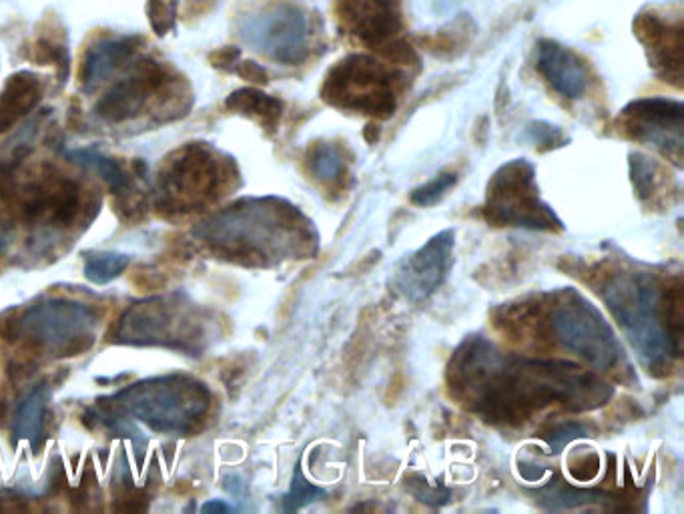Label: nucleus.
<instances>
[{
    "instance_id": "nucleus-1",
    "label": "nucleus",
    "mask_w": 684,
    "mask_h": 514,
    "mask_svg": "<svg viewBox=\"0 0 684 514\" xmlns=\"http://www.w3.org/2000/svg\"><path fill=\"white\" fill-rule=\"evenodd\" d=\"M448 384L457 401L494 424L525 423L550 404L594 411L615 394L603 378L578 364L506 356L484 336L460 343L448 367Z\"/></svg>"
},
{
    "instance_id": "nucleus-2",
    "label": "nucleus",
    "mask_w": 684,
    "mask_h": 514,
    "mask_svg": "<svg viewBox=\"0 0 684 514\" xmlns=\"http://www.w3.org/2000/svg\"><path fill=\"white\" fill-rule=\"evenodd\" d=\"M229 260L269 265L318 252V231L296 206L279 197L247 199L211 219L199 231Z\"/></svg>"
},
{
    "instance_id": "nucleus-3",
    "label": "nucleus",
    "mask_w": 684,
    "mask_h": 514,
    "mask_svg": "<svg viewBox=\"0 0 684 514\" xmlns=\"http://www.w3.org/2000/svg\"><path fill=\"white\" fill-rule=\"evenodd\" d=\"M603 299L644 370L652 376L671 372L681 356L683 326L681 311L664 306L661 284L644 272H618L606 280Z\"/></svg>"
},
{
    "instance_id": "nucleus-4",
    "label": "nucleus",
    "mask_w": 684,
    "mask_h": 514,
    "mask_svg": "<svg viewBox=\"0 0 684 514\" xmlns=\"http://www.w3.org/2000/svg\"><path fill=\"white\" fill-rule=\"evenodd\" d=\"M211 404L203 382L189 376L153 378L121 390L103 406L126 412L148 428L169 435H191Z\"/></svg>"
},
{
    "instance_id": "nucleus-5",
    "label": "nucleus",
    "mask_w": 684,
    "mask_h": 514,
    "mask_svg": "<svg viewBox=\"0 0 684 514\" xmlns=\"http://www.w3.org/2000/svg\"><path fill=\"white\" fill-rule=\"evenodd\" d=\"M484 216L494 226L556 231L562 221L552 207L542 201L537 169L526 160H514L492 175Z\"/></svg>"
},
{
    "instance_id": "nucleus-6",
    "label": "nucleus",
    "mask_w": 684,
    "mask_h": 514,
    "mask_svg": "<svg viewBox=\"0 0 684 514\" xmlns=\"http://www.w3.org/2000/svg\"><path fill=\"white\" fill-rule=\"evenodd\" d=\"M552 330L564 350L600 372H615L625 362V348L603 311L578 292L560 299L552 311Z\"/></svg>"
},
{
    "instance_id": "nucleus-7",
    "label": "nucleus",
    "mask_w": 684,
    "mask_h": 514,
    "mask_svg": "<svg viewBox=\"0 0 684 514\" xmlns=\"http://www.w3.org/2000/svg\"><path fill=\"white\" fill-rule=\"evenodd\" d=\"M97 316L91 308L73 302H46L19 314L16 338L31 348H43L57 358L85 354L95 343Z\"/></svg>"
},
{
    "instance_id": "nucleus-8",
    "label": "nucleus",
    "mask_w": 684,
    "mask_h": 514,
    "mask_svg": "<svg viewBox=\"0 0 684 514\" xmlns=\"http://www.w3.org/2000/svg\"><path fill=\"white\" fill-rule=\"evenodd\" d=\"M240 35L257 53L284 65H297L308 55V19L294 4H275L245 17Z\"/></svg>"
},
{
    "instance_id": "nucleus-9",
    "label": "nucleus",
    "mask_w": 684,
    "mask_h": 514,
    "mask_svg": "<svg viewBox=\"0 0 684 514\" xmlns=\"http://www.w3.org/2000/svg\"><path fill=\"white\" fill-rule=\"evenodd\" d=\"M454 245L456 231L444 229L426 241L420 250L406 255L391 275L394 292L410 304H420L432 296L448 277Z\"/></svg>"
},
{
    "instance_id": "nucleus-10",
    "label": "nucleus",
    "mask_w": 684,
    "mask_h": 514,
    "mask_svg": "<svg viewBox=\"0 0 684 514\" xmlns=\"http://www.w3.org/2000/svg\"><path fill=\"white\" fill-rule=\"evenodd\" d=\"M683 114L681 101L652 97L628 105L622 111V123L628 135L661 151L676 167H683Z\"/></svg>"
},
{
    "instance_id": "nucleus-11",
    "label": "nucleus",
    "mask_w": 684,
    "mask_h": 514,
    "mask_svg": "<svg viewBox=\"0 0 684 514\" xmlns=\"http://www.w3.org/2000/svg\"><path fill=\"white\" fill-rule=\"evenodd\" d=\"M374 65L364 57L345 61L340 73L328 79L326 99L372 114L391 113L394 92L389 91L388 79Z\"/></svg>"
},
{
    "instance_id": "nucleus-12",
    "label": "nucleus",
    "mask_w": 684,
    "mask_h": 514,
    "mask_svg": "<svg viewBox=\"0 0 684 514\" xmlns=\"http://www.w3.org/2000/svg\"><path fill=\"white\" fill-rule=\"evenodd\" d=\"M14 197L21 201L24 219H45L46 223L58 228H69L85 211L80 185L58 173H45L26 185L23 194L14 192Z\"/></svg>"
},
{
    "instance_id": "nucleus-13",
    "label": "nucleus",
    "mask_w": 684,
    "mask_h": 514,
    "mask_svg": "<svg viewBox=\"0 0 684 514\" xmlns=\"http://www.w3.org/2000/svg\"><path fill=\"white\" fill-rule=\"evenodd\" d=\"M195 321L187 316V308L181 306V297H151L126 311L121 318V326L117 331L119 342L126 343H163L175 346L179 324Z\"/></svg>"
},
{
    "instance_id": "nucleus-14",
    "label": "nucleus",
    "mask_w": 684,
    "mask_h": 514,
    "mask_svg": "<svg viewBox=\"0 0 684 514\" xmlns=\"http://www.w3.org/2000/svg\"><path fill=\"white\" fill-rule=\"evenodd\" d=\"M161 185L177 209L194 207L216 192L219 185L217 161L206 147L189 145L177 153V160L169 161L165 173L161 172Z\"/></svg>"
},
{
    "instance_id": "nucleus-15",
    "label": "nucleus",
    "mask_w": 684,
    "mask_h": 514,
    "mask_svg": "<svg viewBox=\"0 0 684 514\" xmlns=\"http://www.w3.org/2000/svg\"><path fill=\"white\" fill-rule=\"evenodd\" d=\"M159 85H163V70L159 67H143L133 77L114 85L97 105V113L107 121H125L143 109L148 95L157 91Z\"/></svg>"
},
{
    "instance_id": "nucleus-16",
    "label": "nucleus",
    "mask_w": 684,
    "mask_h": 514,
    "mask_svg": "<svg viewBox=\"0 0 684 514\" xmlns=\"http://www.w3.org/2000/svg\"><path fill=\"white\" fill-rule=\"evenodd\" d=\"M538 70L554 91L566 99H578L588 87V73L578 57L554 41L538 45Z\"/></svg>"
},
{
    "instance_id": "nucleus-17",
    "label": "nucleus",
    "mask_w": 684,
    "mask_h": 514,
    "mask_svg": "<svg viewBox=\"0 0 684 514\" xmlns=\"http://www.w3.org/2000/svg\"><path fill=\"white\" fill-rule=\"evenodd\" d=\"M135 53V41L131 39H104L87 53L85 65L80 69V80L85 92H92L103 80L109 79L114 70L121 69Z\"/></svg>"
},
{
    "instance_id": "nucleus-18",
    "label": "nucleus",
    "mask_w": 684,
    "mask_h": 514,
    "mask_svg": "<svg viewBox=\"0 0 684 514\" xmlns=\"http://www.w3.org/2000/svg\"><path fill=\"white\" fill-rule=\"evenodd\" d=\"M41 99V83L33 73L12 75L0 95V133L9 131L21 117L33 111Z\"/></svg>"
},
{
    "instance_id": "nucleus-19",
    "label": "nucleus",
    "mask_w": 684,
    "mask_h": 514,
    "mask_svg": "<svg viewBox=\"0 0 684 514\" xmlns=\"http://www.w3.org/2000/svg\"><path fill=\"white\" fill-rule=\"evenodd\" d=\"M48 396H51L48 386L41 384L21 402V406L16 411V418H14V426H12L14 442L24 440L33 448H38V445L43 442Z\"/></svg>"
},
{
    "instance_id": "nucleus-20",
    "label": "nucleus",
    "mask_w": 684,
    "mask_h": 514,
    "mask_svg": "<svg viewBox=\"0 0 684 514\" xmlns=\"http://www.w3.org/2000/svg\"><path fill=\"white\" fill-rule=\"evenodd\" d=\"M538 499V504L547 511H571V508H581V506H591V504H606L610 501V496L600 491H586L566 484L562 480H550L547 486L530 491Z\"/></svg>"
},
{
    "instance_id": "nucleus-21",
    "label": "nucleus",
    "mask_w": 684,
    "mask_h": 514,
    "mask_svg": "<svg viewBox=\"0 0 684 514\" xmlns=\"http://www.w3.org/2000/svg\"><path fill=\"white\" fill-rule=\"evenodd\" d=\"M228 109L238 111V113L253 114L257 119H262L263 125L274 131L279 117L284 113V103L277 101L269 95H263L262 91L255 89H241L235 91L228 99Z\"/></svg>"
},
{
    "instance_id": "nucleus-22",
    "label": "nucleus",
    "mask_w": 684,
    "mask_h": 514,
    "mask_svg": "<svg viewBox=\"0 0 684 514\" xmlns=\"http://www.w3.org/2000/svg\"><path fill=\"white\" fill-rule=\"evenodd\" d=\"M67 157L75 163H79L82 167H89L92 172L99 173L109 187L113 189L114 195L126 192L131 184L126 173L121 169V165L117 161L104 157L103 153H97L92 149H79V151H69Z\"/></svg>"
},
{
    "instance_id": "nucleus-23",
    "label": "nucleus",
    "mask_w": 684,
    "mask_h": 514,
    "mask_svg": "<svg viewBox=\"0 0 684 514\" xmlns=\"http://www.w3.org/2000/svg\"><path fill=\"white\" fill-rule=\"evenodd\" d=\"M309 165H311L313 175L323 184H335L342 179V175L345 173L342 151L335 145H330V143H323V145L313 149Z\"/></svg>"
},
{
    "instance_id": "nucleus-24",
    "label": "nucleus",
    "mask_w": 684,
    "mask_h": 514,
    "mask_svg": "<svg viewBox=\"0 0 684 514\" xmlns=\"http://www.w3.org/2000/svg\"><path fill=\"white\" fill-rule=\"evenodd\" d=\"M129 263H131V258L125 253H99L85 265V277L91 284L103 286V284H109V282H113L114 277L123 274L129 267Z\"/></svg>"
},
{
    "instance_id": "nucleus-25",
    "label": "nucleus",
    "mask_w": 684,
    "mask_h": 514,
    "mask_svg": "<svg viewBox=\"0 0 684 514\" xmlns=\"http://www.w3.org/2000/svg\"><path fill=\"white\" fill-rule=\"evenodd\" d=\"M630 175H632L635 192H637L642 201H647L652 195L657 194V187H659L657 165L647 155H642V153H632L630 155Z\"/></svg>"
},
{
    "instance_id": "nucleus-26",
    "label": "nucleus",
    "mask_w": 684,
    "mask_h": 514,
    "mask_svg": "<svg viewBox=\"0 0 684 514\" xmlns=\"http://www.w3.org/2000/svg\"><path fill=\"white\" fill-rule=\"evenodd\" d=\"M323 496H326V491H321L320 486L311 484V482L304 477L301 469L297 467L294 480H291V489H289V492L284 496L282 506H284V511H287V513H296L299 508L316 503V501H320Z\"/></svg>"
},
{
    "instance_id": "nucleus-27",
    "label": "nucleus",
    "mask_w": 684,
    "mask_h": 514,
    "mask_svg": "<svg viewBox=\"0 0 684 514\" xmlns=\"http://www.w3.org/2000/svg\"><path fill=\"white\" fill-rule=\"evenodd\" d=\"M457 184L456 173H440L432 182L420 185L411 192L410 199L413 206L432 207L444 199L445 194Z\"/></svg>"
},
{
    "instance_id": "nucleus-28",
    "label": "nucleus",
    "mask_w": 684,
    "mask_h": 514,
    "mask_svg": "<svg viewBox=\"0 0 684 514\" xmlns=\"http://www.w3.org/2000/svg\"><path fill=\"white\" fill-rule=\"evenodd\" d=\"M406 489L420 503L428 504V506H442V504L450 503V499H452V492H450V489H445L444 482H430L422 474H411V477H408L406 479Z\"/></svg>"
},
{
    "instance_id": "nucleus-29",
    "label": "nucleus",
    "mask_w": 684,
    "mask_h": 514,
    "mask_svg": "<svg viewBox=\"0 0 684 514\" xmlns=\"http://www.w3.org/2000/svg\"><path fill=\"white\" fill-rule=\"evenodd\" d=\"M586 436H588V428L582 423L572 420V423L559 424L556 428H552L544 435L548 455H560L571 442L586 438Z\"/></svg>"
},
{
    "instance_id": "nucleus-30",
    "label": "nucleus",
    "mask_w": 684,
    "mask_h": 514,
    "mask_svg": "<svg viewBox=\"0 0 684 514\" xmlns=\"http://www.w3.org/2000/svg\"><path fill=\"white\" fill-rule=\"evenodd\" d=\"M131 282L139 292H157V289L165 287V275L159 274L153 267H147V265H137L131 274Z\"/></svg>"
},
{
    "instance_id": "nucleus-31",
    "label": "nucleus",
    "mask_w": 684,
    "mask_h": 514,
    "mask_svg": "<svg viewBox=\"0 0 684 514\" xmlns=\"http://www.w3.org/2000/svg\"><path fill=\"white\" fill-rule=\"evenodd\" d=\"M559 127L548 125V123H532L528 127V138L538 147H559L560 143Z\"/></svg>"
},
{
    "instance_id": "nucleus-32",
    "label": "nucleus",
    "mask_w": 684,
    "mask_h": 514,
    "mask_svg": "<svg viewBox=\"0 0 684 514\" xmlns=\"http://www.w3.org/2000/svg\"><path fill=\"white\" fill-rule=\"evenodd\" d=\"M240 75L245 80H252V83H267V73L263 67H260L257 63H252V61H247V63H241Z\"/></svg>"
},
{
    "instance_id": "nucleus-33",
    "label": "nucleus",
    "mask_w": 684,
    "mask_h": 514,
    "mask_svg": "<svg viewBox=\"0 0 684 514\" xmlns=\"http://www.w3.org/2000/svg\"><path fill=\"white\" fill-rule=\"evenodd\" d=\"M520 477L528 480V482H540V480L547 477L548 470L544 467H538V464H528V462H520Z\"/></svg>"
},
{
    "instance_id": "nucleus-34",
    "label": "nucleus",
    "mask_w": 684,
    "mask_h": 514,
    "mask_svg": "<svg viewBox=\"0 0 684 514\" xmlns=\"http://www.w3.org/2000/svg\"><path fill=\"white\" fill-rule=\"evenodd\" d=\"M238 57H240V51L228 48V51H221L219 55H216V57H213V63H216V67H228V65H231Z\"/></svg>"
},
{
    "instance_id": "nucleus-35",
    "label": "nucleus",
    "mask_w": 684,
    "mask_h": 514,
    "mask_svg": "<svg viewBox=\"0 0 684 514\" xmlns=\"http://www.w3.org/2000/svg\"><path fill=\"white\" fill-rule=\"evenodd\" d=\"M201 511H203V513H229L231 506L225 503H219V501H211V503L203 504Z\"/></svg>"
},
{
    "instance_id": "nucleus-36",
    "label": "nucleus",
    "mask_w": 684,
    "mask_h": 514,
    "mask_svg": "<svg viewBox=\"0 0 684 514\" xmlns=\"http://www.w3.org/2000/svg\"><path fill=\"white\" fill-rule=\"evenodd\" d=\"M4 418H7V398H4V394L0 392V426L4 424Z\"/></svg>"
},
{
    "instance_id": "nucleus-37",
    "label": "nucleus",
    "mask_w": 684,
    "mask_h": 514,
    "mask_svg": "<svg viewBox=\"0 0 684 514\" xmlns=\"http://www.w3.org/2000/svg\"><path fill=\"white\" fill-rule=\"evenodd\" d=\"M4 248H7V231H4L2 223H0V253L4 252Z\"/></svg>"
}]
</instances>
